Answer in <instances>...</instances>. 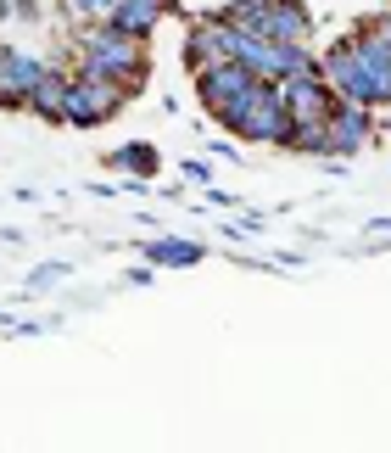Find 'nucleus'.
Listing matches in <instances>:
<instances>
[{"label": "nucleus", "instance_id": "9b49d317", "mask_svg": "<svg viewBox=\"0 0 391 453\" xmlns=\"http://www.w3.org/2000/svg\"><path fill=\"white\" fill-rule=\"evenodd\" d=\"M140 252H146L151 269H196V264H207V247L190 241V235H151Z\"/></svg>", "mask_w": 391, "mask_h": 453}, {"label": "nucleus", "instance_id": "1a4fd4ad", "mask_svg": "<svg viewBox=\"0 0 391 453\" xmlns=\"http://www.w3.org/2000/svg\"><path fill=\"white\" fill-rule=\"evenodd\" d=\"M347 45H352V57H358V67H364V84H369L375 112L391 107V50H386V40H375L369 28H352Z\"/></svg>", "mask_w": 391, "mask_h": 453}, {"label": "nucleus", "instance_id": "f3484780", "mask_svg": "<svg viewBox=\"0 0 391 453\" xmlns=\"http://www.w3.org/2000/svg\"><path fill=\"white\" fill-rule=\"evenodd\" d=\"M180 173H185V185H212V163H207V157H185Z\"/></svg>", "mask_w": 391, "mask_h": 453}, {"label": "nucleus", "instance_id": "6ab92c4d", "mask_svg": "<svg viewBox=\"0 0 391 453\" xmlns=\"http://www.w3.org/2000/svg\"><path fill=\"white\" fill-rule=\"evenodd\" d=\"M12 23H40V0H17V17Z\"/></svg>", "mask_w": 391, "mask_h": 453}, {"label": "nucleus", "instance_id": "412c9836", "mask_svg": "<svg viewBox=\"0 0 391 453\" xmlns=\"http://www.w3.org/2000/svg\"><path fill=\"white\" fill-rule=\"evenodd\" d=\"M369 235H386L391 241V219H369Z\"/></svg>", "mask_w": 391, "mask_h": 453}, {"label": "nucleus", "instance_id": "dca6fc26", "mask_svg": "<svg viewBox=\"0 0 391 453\" xmlns=\"http://www.w3.org/2000/svg\"><path fill=\"white\" fill-rule=\"evenodd\" d=\"M57 280H67V264H40L28 274V291H45V286H57Z\"/></svg>", "mask_w": 391, "mask_h": 453}, {"label": "nucleus", "instance_id": "7ed1b4c3", "mask_svg": "<svg viewBox=\"0 0 391 453\" xmlns=\"http://www.w3.org/2000/svg\"><path fill=\"white\" fill-rule=\"evenodd\" d=\"M224 23H235L263 40H286V45H313V12L308 0H224L218 6Z\"/></svg>", "mask_w": 391, "mask_h": 453}, {"label": "nucleus", "instance_id": "ddd939ff", "mask_svg": "<svg viewBox=\"0 0 391 453\" xmlns=\"http://www.w3.org/2000/svg\"><path fill=\"white\" fill-rule=\"evenodd\" d=\"M106 168L112 173H129V180H151V173H163V151L151 141H123L106 151Z\"/></svg>", "mask_w": 391, "mask_h": 453}, {"label": "nucleus", "instance_id": "4468645a", "mask_svg": "<svg viewBox=\"0 0 391 453\" xmlns=\"http://www.w3.org/2000/svg\"><path fill=\"white\" fill-rule=\"evenodd\" d=\"M280 151H291V157H330V124H325V118L291 124L286 141H280Z\"/></svg>", "mask_w": 391, "mask_h": 453}, {"label": "nucleus", "instance_id": "39448f33", "mask_svg": "<svg viewBox=\"0 0 391 453\" xmlns=\"http://www.w3.org/2000/svg\"><path fill=\"white\" fill-rule=\"evenodd\" d=\"M286 129H291V112H286V101H280L274 79H269L241 107V118H235V129H229V134H235L241 146H280V141H286Z\"/></svg>", "mask_w": 391, "mask_h": 453}, {"label": "nucleus", "instance_id": "2eb2a0df", "mask_svg": "<svg viewBox=\"0 0 391 453\" xmlns=\"http://www.w3.org/2000/svg\"><path fill=\"white\" fill-rule=\"evenodd\" d=\"M62 12L73 17V23H101V17L112 12V0H62Z\"/></svg>", "mask_w": 391, "mask_h": 453}, {"label": "nucleus", "instance_id": "0eeeda50", "mask_svg": "<svg viewBox=\"0 0 391 453\" xmlns=\"http://www.w3.org/2000/svg\"><path fill=\"white\" fill-rule=\"evenodd\" d=\"M229 57H235V23H224L218 12L190 17V28H185V73L212 67V62H229Z\"/></svg>", "mask_w": 391, "mask_h": 453}, {"label": "nucleus", "instance_id": "4be33fe9", "mask_svg": "<svg viewBox=\"0 0 391 453\" xmlns=\"http://www.w3.org/2000/svg\"><path fill=\"white\" fill-rule=\"evenodd\" d=\"M12 17H17V0H0V28H6Z\"/></svg>", "mask_w": 391, "mask_h": 453}, {"label": "nucleus", "instance_id": "aec40b11", "mask_svg": "<svg viewBox=\"0 0 391 453\" xmlns=\"http://www.w3.org/2000/svg\"><path fill=\"white\" fill-rule=\"evenodd\" d=\"M212 157H224V163H241V146H235V141H218V146H212Z\"/></svg>", "mask_w": 391, "mask_h": 453}, {"label": "nucleus", "instance_id": "f03ea898", "mask_svg": "<svg viewBox=\"0 0 391 453\" xmlns=\"http://www.w3.org/2000/svg\"><path fill=\"white\" fill-rule=\"evenodd\" d=\"M190 79H196V107H202L224 134L235 129V118H241L246 101H252L263 84H269L257 67H246V62H235V57H229V62H212V67H196Z\"/></svg>", "mask_w": 391, "mask_h": 453}, {"label": "nucleus", "instance_id": "423d86ee", "mask_svg": "<svg viewBox=\"0 0 391 453\" xmlns=\"http://www.w3.org/2000/svg\"><path fill=\"white\" fill-rule=\"evenodd\" d=\"M274 90H280V101H286L291 124H308V118H330V107H335V96H330L325 67H318V62L296 67V73H286V79H274Z\"/></svg>", "mask_w": 391, "mask_h": 453}, {"label": "nucleus", "instance_id": "6e6552de", "mask_svg": "<svg viewBox=\"0 0 391 453\" xmlns=\"http://www.w3.org/2000/svg\"><path fill=\"white\" fill-rule=\"evenodd\" d=\"M325 124H330V157H341V163L375 141V107H358V101H335Z\"/></svg>", "mask_w": 391, "mask_h": 453}, {"label": "nucleus", "instance_id": "20e7f679", "mask_svg": "<svg viewBox=\"0 0 391 453\" xmlns=\"http://www.w3.org/2000/svg\"><path fill=\"white\" fill-rule=\"evenodd\" d=\"M123 101H129V90H123L118 79L96 73V67H73V79H67L62 129H101V124H112V118L123 112Z\"/></svg>", "mask_w": 391, "mask_h": 453}, {"label": "nucleus", "instance_id": "f257e3e1", "mask_svg": "<svg viewBox=\"0 0 391 453\" xmlns=\"http://www.w3.org/2000/svg\"><path fill=\"white\" fill-rule=\"evenodd\" d=\"M73 67H96V73L118 79L123 90H129V101L146 90L151 79V40H140V34L118 28V23H79L73 34Z\"/></svg>", "mask_w": 391, "mask_h": 453}, {"label": "nucleus", "instance_id": "9d476101", "mask_svg": "<svg viewBox=\"0 0 391 453\" xmlns=\"http://www.w3.org/2000/svg\"><path fill=\"white\" fill-rule=\"evenodd\" d=\"M67 79H73V67H67V62H45V73L34 79L23 112H34L40 124H62V112H67Z\"/></svg>", "mask_w": 391, "mask_h": 453}, {"label": "nucleus", "instance_id": "a211bd4d", "mask_svg": "<svg viewBox=\"0 0 391 453\" xmlns=\"http://www.w3.org/2000/svg\"><path fill=\"white\" fill-rule=\"evenodd\" d=\"M358 28H369V34H375V40H386V50H391V6H386V12H369Z\"/></svg>", "mask_w": 391, "mask_h": 453}, {"label": "nucleus", "instance_id": "f8f14e48", "mask_svg": "<svg viewBox=\"0 0 391 453\" xmlns=\"http://www.w3.org/2000/svg\"><path fill=\"white\" fill-rule=\"evenodd\" d=\"M163 17H173L163 0H118L112 12H106V23H118V28H129L140 34V40H157V28H163Z\"/></svg>", "mask_w": 391, "mask_h": 453}]
</instances>
